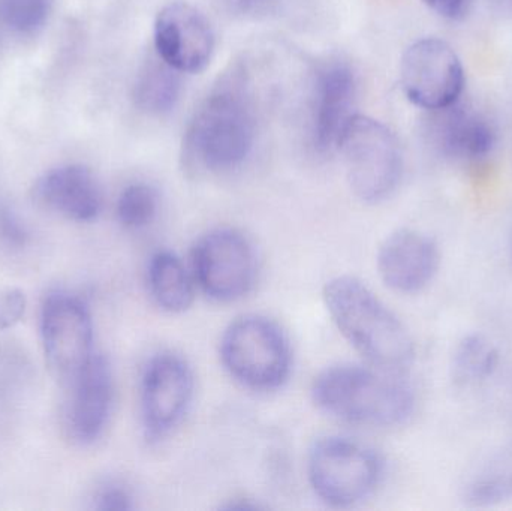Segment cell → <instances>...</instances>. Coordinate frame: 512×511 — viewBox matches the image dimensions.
<instances>
[{
	"instance_id": "cell-1",
	"label": "cell",
	"mask_w": 512,
	"mask_h": 511,
	"mask_svg": "<svg viewBox=\"0 0 512 511\" xmlns=\"http://www.w3.org/2000/svg\"><path fill=\"white\" fill-rule=\"evenodd\" d=\"M255 128L248 75L234 66L219 78L186 129V170L227 173L240 167L254 149Z\"/></svg>"
},
{
	"instance_id": "cell-2",
	"label": "cell",
	"mask_w": 512,
	"mask_h": 511,
	"mask_svg": "<svg viewBox=\"0 0 512 511\" xmlns=\"http://www.w3.org/2000/svg\"><path fill=\"white\" fill-rule=\"evenodd\" d=\"M322 297L339 332L370 366L402 374L412 365L411 333L360 279L337 276L325 284Z\"/></svg>"
},
{
	"instance_id": "cell-3",
	"label": "cell",
	"mask_w": 512,
	"mask_h": 511,
	"mask_svg": "<svg viewBox=\"0 0 512 511\" xmlns=\"http://www.w3.org/2000/svg\"><path fill=\"white\" fill-rule=\"evenodd\" d=\"M400 374L357 365H337L313 381L319 410L354 425L397 426L414 414L415 395Z\"/></svg>"
},
{
	"instance_id": "cell-4",
	"label": "cell",
	"mask_w": 512,
	"mask_h": 511,
	"mask_svg": "<svg viewBox=\"0 0 512 511\" xmlns=\"http://www.w3.org/2000/svg\"><path fill=\"white\" fill-rule=\"evenodd\" d=\"M337 150L358 200L381 203L396 191L403 173L402 149L384 123L354 114L340 135Z\"/></svg>"
},
{
	"instance_id": "cell-5",
	"label": "cell",
	"mask_w": 512,
	"mask_h": 511,
	"mask_svg": "<svg viewBox=\"0 0 512 511\" xmlns=\"http://www.w3.org/2000/svg\"><path fill=\"white\" fill-rule=\"evenodd\" d=\"M221 359L231 377L259 392L279 389L291 372L288 338L262 315H243L228 326L222 336Z\"/></svg>"
},
{
	"instance_id": "cell-6",
	"label": "cell",
	"mask_w": 512,
	"mask_h": 511,
	"mask_svg": "<svg viewBox=\"0 0 512 511\" xmlns=\"http://www.w3.org/2000/svg\"><path fill=\"white\" fill-rule=\"evenodd\" d=\"M382 470L375 450L343 437L322 438L307 461L310 486L331 507H351L366 500L378 488Z\"/></svg>"
},
{
	"instance_id": "cell-7",
	"label": "cell",
	"mask_w": 512,
	"mask_h": 511,
	"mask_svg": "<svg viewBox=\"0 0 512 511\" xmlns=\"http://www.w3.org/2000/svg\"><path fill=\"white\" fill-rule=\"evenodd\" d=\"M192 276L215 302L242 299L255 284L254 245L236 228H213L192 248Z\"/></svg>"
},
{
	"instance_id": "cell-8",
	"label": "cell",
	"mask_w": 512,
	"mask_h": 511,
	"mask_svg": "<svg viewBox=\"0 0 512 511\" xmlns=\"http://www.w3.org/2000/svg\"><path fill=\"white\" fill-rule=\"evenodd\" d=\"M400 80L412 104L438 111L459 102L465 89V69L447 42L438 38L420 39L403 54Z\"/></svg>"
},
{
	"instance_id": "cell-9",
	"label": "cell",
	"mask_w": 512,
	"mask_h": 511,
	"mask_svg": "<svg viewBox=\"0 0 512 511\" xmlns=\"http://www.w3.org/2000/svg\"><path fill=\"white\" fill-rule=\"evenodd\" d=\"M42 341L54 377L62 383H74L95 356L89 309L75 297L51 296L42 309Z\"/></svg>"
},
{
	"instance_id": "cell-10",
	"label": "cell",
	"mask_w": 512,
	"mask_h": 511,
	"mask_svg": "<svg viewBox=\"0 0 512 511\" xmlns=\"http://www.w3.org/2000/svg\"><path fill=\"white\" fill-rule=\"evenodd\" d=\"M194 372L179 354H156L143 375L141 408L144 431L158 441L179 425L194 398Z\"/></svg>"
},
{
	"instance_id": "cell-11",
	"label": "cell",
	"mask_w": 512,
	"mask_h": 511,
	"mask_svg": "<svg viewBox=\"0 0 512 511\" xmlns=\"http://www.w3.org/2000/svg\"><path fill=\"white\" fill-rule=\"evenodd\" d=\"M153 41L156 53L182 74L204 71L215 51V33L206 15L185 2L159 11Z\"/></svg>"
},
{
	"instance_id": "cell-12",
	"label": "cell",
	"mask_w": 512,
	"mask_h": 511,
	"mask_svg": "<svg viewBox=\"0 0 512 511\" xmlns=\"http://www.w3.org/2000/svg\"><path fill=\"white\" fill-rule=\"evenodd\" d=\"M379 276L390 290L417 294L432 284L441 266L438 243L412 228H400L379 246L376 257Z\"/></svg>"
},
{
	"instance_id": "cell-13",
	"label": "cell",
	"mask_w": 512,
	"mask_h": 511,
	"mask_svg": "<svg viewBox=\"0 0 512 511\" xmlns=\"http://www.w3.org/2000/svg\"><path fill=\"white\" fill-rule=\"evenodd\" d=\"M433 113L432 137L442 156L460 164H477L492 155L498 132L489 117L459 102Z\"/></svg>"
},
{
	"instance_id": "cell-14",
	"label": "cell",
	"mask_w": 512,
	"mask_h": 511,
	"mask_svg": "<svg viewBox=\"0 0 512 511\" xmlns=\"http://www.w3.org/2000/svg\"><path fill=\"white\" fill-rule=\"evenodd\" d=\"M357 80L345 63L334 62L319 71L313 102V144L321 153L337 149L340 135L354 114Z\"/></svg>"
},
{
	"instance_id": "cell-15",
	"label": "cell",
	"mask_w": 512,
	"mask_h": 511,
	"mask_svg": "<svg viewBox=\"0 0 512 511\" xmlns=\"http://www.w3.org/2000/svg\"><path fill=\"white\" fill-rule=\"evenodd\" d=\"M33 194L42 206L72 221H93L102 209L101 186L83 164L51 168L36 180Z\"/></svg>"
},
{
	"instance_id": "cell-16",
	"label": "cell",
	"mask_w": 512,
	"mask_h": 511,
	"mask_svg": "<svg viewBox=\"0 0 512 511\" xmlns=\"http://www.w3.org/2000/svg\"><path fill=\"white\" fill-rule=\"evenodd\" d=\"M69 425L75 440L93 443L107 425L113 402V375L104 356H95L71 384Z\"/></svg>"
},
{
	"instance_id": "cell-17",
	"label": "cell",
	"mask_w": 512,
	"mask_h": 511,
	"mask_svg": "<svg viewBox=\"0 0 512 511\" xmlns=\"http://www.w3.org/2000/svg\"><path fill=\"white\" fill-rule=\"evenodd\" d=\"M512 500V440L484 458L466 476L462 501L474 509L498 506Z\"/></svg>"
},
{
	"instance_id": "cell-18",
	"label": "cell",
	"mask_w": 512,
	"mask_h": 511,
	"mask_svg": "<svg viewBox=\"0 0 512 511\" xmlns=\"http://www.w3.org/2000/svg\"><path fill=\"white\" fill-rule=\"evenodd\" d=\"M182 72L168 65L158 53L150 54L138 69L132 99L149 116H164L176 107L182 92Z\"/></svg>"
},
{
	"instance_id": "cell-19",
	"label": "cell",
	"mask_w": 512,
	"mask_h": 511,
	"mask_svg": "<svg viewBox=\"0 0 512 511\" xmlns=\"http://www.w3.org/2000/svg\"><path fill=\"white\" fill-rule=\"evenodd\" d=\"M194 276L185 264L170 251L152 255L147 267V284L159 308L171 314L188 311L194 302Z\"/></svg>"
},
{
	"instance_id": "cell-20",
	"label": "cell",
	"mask_w": 512,
	"mask_h": 511,
	"mask_svg": "<svg viewBox=\"0 0 512 511\" xmlns=\"http://www.w3.org/2000/svg\"><path fill=\"white\" fill-rule=\"evenodd\" d=\"M499 365V351L487 336L471 333L454 348L450 372L459 387H472L489 380Z\"/></svg>"
},
{
	"instance_id": "cell-21",
	"label": "cell",
	"mask_w": 512,
	"mask_h": 511,
	"mask_svg": "<svg viewBox=\"0 0 512 511\" xmlns=\"http://www.w3.org/2000/svg\"><path fill=\"white\" fill-rule=\"evenodd\" d=\"M51 11L53 0H0V39L38 35L48 23Z\"/></svg>"
},
{
	"instance_id": "cell-22",
	"label": "cell",
	"mask_w": 512,
	"mask_h": 511,
	"mask_svg": "<svg viewBox=\"0 0 512 511\" xmlns=\"http://www.w3.org/2000/svg\"><path fill=\"white\" fill-rule=\"evenodd\" d=\"M159 195L147 183H132L126 186L117 201V218L129 230L147 227L158 215Z\"/></svg>"
},
{
	"instance_id": "cell-23",
	"label": "cell",
	"mask_w": 512,
	"mask_h": 511,
	"mask_svg": "<svg viewBox=\"0 0 512 511\" xmlns=\"http://www.w3.org/2000/svg\"><path fill=\"white\" fill-rule=\"evenodd\" d=\"M26 311V297L17 288L0 290V329L14 327Z\"/></svg>"
},
{
	"instance_id": "cell-24",
	"label": "cell",
	"mask_w": 512,
	"mask_h": 511,
	"mask_svg": "<svg viewBox=\"0 0 512 511\" xmlns=\"http://www.w3.org/2000/svg\"><path fill=\"white\" fill-rule=\"evenodd\" d=\"M96 509L104 511H128L134 509V504H132V497L129 495L128 491L113 486V488L105 489V491H102V494L99 495Z\"/></svg>"
},
{
	"instance_id": "cell-25",
	"label": "cell",
	"mask_w": 512,
	"mask_h": 511,
	"mask_svg": "<svg viewBox=\"0 0 512 511\" xmlns=\"http://www.w3.org/2000/svg\"><path fill=\"white\" fill-rule=\"evenodd\" d=\"M436 14L448 20H459L468 12L471 0H423Z\"/></svg>"
},
{
	"instance_id": "cell-26",
	"label": "cell",
	"mask_w": 512,
	"mask_h": 511,
	"mask_svg": "<svg viewBox=\"0 0 512 511\" xmlns=\"http://www.w3.org/2000/svg\"><path fill=\"white\" fill-rule=\"evenodd\" d=\"M242 12H262L270 8L274 0H231Z\"/></svg>"
},
{
	"instance_id": "cell-27",
	"label": "cell",
	"mask_w": 512,
	"mask_h": 511,
	"mask_svg": "<svg viewBox=\"0 0 512 511\" xmlns=\"http://www.w3.org/2000/svg\"><path fill=\"white\" fill-rule=\"evenodd\" d=\"M492 2L495 3V6H498L501 11L512 14V0H492Z\"/></svg>"
},
{
	"instance_id": "cell-28",
	"label": "cell",
	"mask_w": 512,
	"mask_h": 511,
	"mask_svg": "<svg viewBox=\"0 0 512 511\" xmlns=\"http://www.w3.org/2000/svg\"><path fill=\"white\" fill-rule=\"evenodd\" d=\"M508 252H510V258L512 261V231L510 234V240H508Z\"/></svg>"
}]
</instances>
